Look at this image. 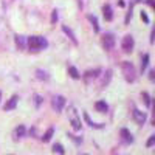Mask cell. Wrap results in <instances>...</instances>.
Returning a JSON list of instances; mask_svg holds the SVG:
<instances>
[{
	"label": "cell",
	"mask_w": 155,
	"mask_h": 155,
	"mask_svg": "<svg viewBox=\"0 0 155 155\" xmlns=\"http://www.w3.org/2000/svg\"><path fill=\"white\" fill-rule=\"evenodd\" d=\"M27 47L31 51H39V50H45L48 47V42L42 36H30L27 41Z\"/></svg>",
	"instance_id": "obj_1"
},
{
	"label": "cell",
	"mask_w": 155,
	"mask_h": 155,
	"mask_svg": "<svg viewBox=\"0 0 155 155\" xmlns=\"http://www.w3.org/2000/svg\"><path fill=\"white\" fill-rule=\"evenodd\" d=\"M121 68H123V74H124V79L127 82H134L137 79V71H135V67L132 62L129 61H124L121 64Z\"/></svg>",
	"instance_id": "obj_2"
},
{
	"label": "cell",
	"mask_w": 155,
	"mask_h": 155,
	"mask_svg": "<svg viewBox=\"0 0 155 155\" xmlns=\"http://www.w3.org/2000/svg\"><path fill=\"white\" fill-rule=\"evenodd\" d=\"M67 116H68V120H70V123H71V127L76 129V130H79L81 126H82V124H81V118H79V115H78V112H76V109H74L73 106L68 107Z\"/></svg>",
	"instance_id": "obj_3"
},
{
	"label": "cell",
	"mask_w": 155,
	"mask_h": 155,
	"mask_svg": "<svg viewBox=\"0 0 155 155\" xmlns=\"http://www.w3.org/2000/svg\"><path fill=\"white\" fill-rule=\"evenodd\" d=\"M101 44H102V47H104V50H107V51L112 50L115 47V36L112 33H106L101 39Z\"/></svg>",
	"instance_id": "obj_4"
},
{
	"label": "cell",
	"mask_w": 155,
	"mask_h": 155,
	"mask_svg": "<svg viewBox=\"0 0 155 155\" xmlns=\"http://www.w3.org/2000/svg\"><path fill=\"white\" fill-rule=\"evenodd\" d=\"M65 102H67L65 98L61 96V95H58V96H54L53 99H51V106H53V109H54L58 113H61V112L64 110V106H65Z\"/></svg>",
	"instance_id": "obj_5"
},
{
	"label": "cell",
	"mask_w": 155,
	"mask_h": 155,
	"mask_svg": "<svg viewBox=\"0 0 155 155\" xmlns=\"http://www.w3.org/2000/svg\"><path fill=\"white\" fill-rule=\"evenodd\" d=\"M134 45H135V42H134V37H132L130 34L124 36V39H123V44H121V47H123V50L126 51V53H130V51L134 50Z\"/></svg>",
	"instance_id": "obj_6"
},
{
	"label": "cell",
	"mask_w": 155,
	"mask_h": 155,
	"mask_svg": "<svg viewBox=\"0 0 155 155\" xmlns=\"http://www.w3.org/2000/svg\"><path fill=\"white\" fill-rule=\"evenodd\" d=\"M132 115H134V120H135L140 126H141V124H144V123H146V120H147L146 113H144V112H141V110H138V109H134Z\"/></svg>",
	"instance_id": "obj_7"
},
{
	"label": "cell",
	"mask_w": 155,
	"mask_h": 155,
	"mask_svg": "<svg viewBox=\"0 0 155 155\" xmlns=\"http://www.w3.org/2000/svg\"><path fill=\"white\" fill-rule=\"evenodd\" d=\"M25 135H27V127H25L23 124H19V126L14 129V132H12V138H14V140H20V138H23Z\"/></svg>",
	"instance_id": "obj_8"
},
{
	"label": "cell",
	"mask_w": 155,
	"mask_h": 155,
	"mask_svg": "<svg viewBox=\"0 0 155 155\" xmlns=\"http://www.w3.org/2000/svg\"><path fill=\"white\" fill-rule=\"evenodd\" d=\"M120 135H121V140L124 141L126 144H130V143H134V137H132V134L129 132V129H121L120 130Z\"/></svg>",
	"instance_id": "obj_9"
},
{
	"label": "cell",
	"mask_w": 155,
	"mask_h": 155,
	"mask_svg": "<svg viewBox=\"0 0 155 155\" xmlns=\"http://www.w3.org/2000/svg\"><path fill=\"white\" fill-rule=\"evenodd\" d=\"M17 101H19V96L17 95H14V96H11L9 99H8V102L5 104V110L6 112H9V110H12V109H16V106H17Z\"/></svg>",
	"instance_id": "obj_10"
},
{
	"label": "cell",
	"mask_w": 155,
	"mask_h": 155,
	"mask_svg": "<svg viewBox=\"0 0 155 155\" xmlns=\"http://www.w3.org/2000/svg\"><path fill=\"white\" fill-rule=\"evenodd\" d=\"M110 79H112V70H106V73L102 74L101 81H99V87H107Z\"/></svg>",
	"instance_id": "obj_11"
},
{
	"label": "cell",
	"mask_w": 155,
	"mask_h": 155,
	"mask_svg": "<svg viewBox=\"0 0 155 155\" xmlns=\"http://www.w3.org/2000/svg\"><path fill=\"white\" fill-rule=\"evenodd\" d=\"M98 74H101V70H99V68H95V70H87V71L84 73V81H85V82H88L90 79L96 78Z\"/></svg>",
	"instance_id": "obj_12"
},
{
	"label": "cell",
	"mask_w": 155,
	"mask_h": 155,
	"mask_svg": "<svg viewBox=\"0 0 155 155\" xmlns=\"http://www.w3.org/2000/svg\"><path fill=\"white\" fill-rule=\"evenodd\" d=\"M62 31H64V33H65V34H67V37L70 39V41H71L73 44H76V45H78V39H76V36H74V33L71 31V28H68V27H67V25H62Z\"/></svg>",
	"instance_id": "obj_13"
},
{
	"label": "cell",
	"mask_w": 155,
	"mask_h": 155,
	"mask_svg": "<svg viewBox=\"0 0 155 155\" xmlns=\"http://www.w3.org/2000/svg\"><path fill=\"white\" fill-rule=\"evenodd\" d=\"M84 120L87 121V124H88L90 127H93V129H102V127H104V124H102V123H93L92 118H90V115H88L87 112L84 113Z\"/></svg>",
	"instance_id": "obj_14"
},
{
	"label": "cell",
	"mask_w": 155,
	"mask_h": 155,
	"mask_svg": "<svg viewBox=\"0 0 155 155\" xmlns=\"http://www.w3.org/2000/svg\"><path fill=\"white\" fill-rule=\"evenodd\" d=\"M27 41H28V39L25 37V36L17 34V36H16V44H17V48H19V50H25V48H27Z\"/></svg>",
	"instance_id": "obj_15"
},
{
	"label": "cell",
	"mask_w": 155,
	"mask_h": 155,
	"mask_svg": "<svg viewBox=\"0 0 155 155\" xmlns=\"http://www.w3.org/2000/svg\"><path fill=\"white\" fill-rule=\"evenodd\" d=\"M95 109L101 113H107L109 112V106H107V102L106 101H98L96 104H95Z\"/></svg>",
	"instance_id": "obj_16"
},
{
	"label": "cell",
	"mask_w": 155,
	"mask_h": 155,
	"mask_svg": "<svg viewBox=\"0 0 155 155\" xmlns=\"http://www.w3.org/2000/svg\"><path fill=\"white\" fill-rule=\"evenodd\" d=\"M102 12H104V19L107 22H110L113 19V11H112L110 5H104V6H102Z\"/></svg>",
	"instance_id": "obj_17"
},
{
	"label": "cell",
	"mask_w": 155,
	"mask_h": 155,
	"mask_svg": "<svg viewBox=\"0 0 155 155\" xmlns=\"http://www.w3.org/2000/svg\"><path fill=\"white\" fill-rule=\"evenodd\" d=\"M36 76L39 78V79H42V81H48V79H50V74H48V71H45V70H37V71H36Z\"/></svg>",
	"instance_id": "obj_18"
},
{
	"label": "cell",
	"mask_w": 155,
	"mask_h": 155,
	"mask_svg": "<svg viewBox=\"0 0 155 155\" xmlns=\"http://www.w3.org/2000/svg\"><path fill=\"white\" fill-rule=\"evenodd\" d=\"M53 134H54V127H50L48 130L44 134V137H42V141H44V143L50 141V140H51V137H53Z\"/></svg>",
	"instance_id": "obj_19"
},
{
	"label": "cell",
	"mask_w": 155,
	"mask_h": 155,
	"mask_svg": "<svg viewBox=\"0 0 155 155\" xmlns=\"http://www.w3.org/2000/svg\"><path fill=\"white\" fill-rule=\"evenodd\" d=\"M68 74H70L71 79H79V78H81V74H79V71H78L76 67H70L68 68Z\"/></svg>",
	"instance_id": "obj_20"
},
{
	"label": "cell",
	"mask_w": 155,
	"mask_h": 155,
	"mask_svg": "<svg viewBox=\"0 0 155 155\" xmlns=\"http://www.w3.org/2000/svg\"><path fill=\"white\" fill-rule=\"evenodd\" d=\"M88 20L92 22V25H93V30H95V33H99V25H98V19H96L95 16H92V14H90V16H88Z\"/></svg>",
	"instance_id": "obj_21"
},
{
	"label": "cell",
	"mask_w": 155,
	"mask_h": 155,
	"mask_svg": "<svg viewBox=\"0 0 155 155\" xmlns=\"http://www.w3.org/2000/svg\"><path fill=\"white\" fill-rule=\"evenodd\" d=\"M147 64H149V54H143V58H141V71L147 68Z\"/></svg>",
	"instance_id": "obj_22"
},
{
	"label": "cell",
	"mask_w": 155,
	"mask_h": 155,
	"mask_svg": "<svg viewBox=\"0 0 155 155\" xmlns=\"http://www.w3.org/2000/svg\"><path fill=\"white\" fill-rule=\"evenodd\" d=\"M53 152H56L58 155H64V153H65V150H64V147H62L59 143L53 144Z\"/></svg>",
	"instance_id": "obj_23"
},
{
	"label": "cell",
	"mask_w": 155,
	"mask_h": 155,
	"mask_svg": "<svg viewBox=\"0 0 155 155\" xmlns=\"http://www.w3.org/2000/svg\"><path fill=\"white\" fill-rule=\"evenodd\" d=\"M141 96H143V99H144V104L149 107V106H150V102H152V101H150V98H149V95H147L146 92H143V93H141Z\"/></svg>",
	"instance_id": "obj_24"
},
{
	"label": "cell",
	"mask_w": 155,
	"mask_h": 155,
	"mask_svg": "<svg viewBox=\"0 0 155 155\" xmlns=\"http://www.w3.org/2000/svg\"><path fill=\"white\" fill-rule=\"evenodd\" d=\"M146 146H147V147H152V146H155V135H150V138L146 141Z\"/></svg>",
	"instance_id": "obj_25"
},
{
	"label": "cell",
	"mask_w": 155,
	"mask_h": 155,
	"mask_svg": "<svg viewBox=\"0 0 155 155\" xmlns=\"http://www.w3.org/2000/svg\"><path fill=\"white\" fill-rule=\"evenodd\" d=\"M56 22H58V9L51 12V23H56Z\"/></svg>",
	"instance_id": "obj_26"
},
{
	"label": "cell",
	"mask_w": 155,
	"mask_h": 155,
	"mask_svg": "<svg viewBox=\"0 0 155 155\" xmlns=\"http://www.w3.org/2000/svg\"><path fill=\"white\" fill-rule=\"evenodd\" d=\"M149 79H150L152 82H155V68H152V70L149 71Z\"/></svg>",
	"instance_id": "obj_27"
},
{
	"label": "cell",
	"mask_w": 155,
	"mask_h": 155,
	"mask_svg": "<svg viewBox=\"0 0 155 155\" xmlns=\"http://www.w3.org/2000/svg\"><path fill=\"white\" fill-rule=\"evenodd\" d=\"M141 19H143L144 23H149V17H147V14H146L144 11H141Z\"/></svg>",
	"instance_id": "obj_28"
},
{
	"label": "cell",
	"mask_w": 155,
	"mask_h": 155,
	"mask_svg": "<svg viewBox=\"0 0 155 155\" xmlns=\"http://www.w3.org/2000/svg\"><path fill=\"white\" fill-rule=\"evenodd\" d=\"M34 102H36V106H41L42 104V96H34Z\"/></svg>",
	"instance_id": "obj_29"
},
{
	"label": "cell",
	"mask_w": 155,
	"mask_h": 155,
	"mask_svg": "<svg viewBox=\"0 0 155 155\" xmlns=\"http://www.w3.org/2000/svg\"><path fill=\"white\" fill-rule=\"evenodd\" d=\"M155 42V25H153V28H152V33H150V44Z\"/></svg>",
	"instance_id": "obj_30"
},
{
	"label": "cell",
	"mask_w": 155,
	"mask_h": 155,
	"mask_svg": "<svg viewBox=\"0 0 155 155\" xmlns=\"http://www.w3.org/2000/svg\"><path fill=\"white\" fill-rule=\"evenodd\" d=\"M68 137H70V138H71L73 141H76V143H78V144H81V143H82V140H81V138H76V137H73L71 134H68Z\"/></svg>",
	"instance_id": "obj_31"
},
{
	"label": "cell",
	"mask_w": 155,
	"mask_h": 155,
	"mask_svg": "<svg viewBox=\"0 0 155 155\" xmlns=\"http://www.w3.org/2000/svg\"><path fill=\"white\" fill-rule=\"evenodd\" d=\"M146 3H147V5H149V6L153 9V11H155V0H146Z\"/></svg>",
	"instance_id": "obj_32"
},
{
	"label": "cell",
	"mask_w": 155,
	"mask_h": 155,
	"mask_svg": "<svg viewBox=\"0 0 155 155\" xmlns=\"http://www.w3.org/2000/svg\"><path fill=\"white\" fill-rule=\"evenodd\" d=\"M150 104H152V107H153V112H152V113H153V116H155V99L150 102Z\"/></svg>",
	"instance_id": "obj_33"
},
{
	"label": "cell",
	"mask_w": 155,
	"mask_h": 155,
	"mask_svg": "<svg viewBox=\"0 0 155 155\" xmlns=\"http://www.w3.org/2000/svg\"><path fill=\"white\" fill-rule=\"evenodd\" d=\"M0 99H2V92H0Z\"/></svg>",
	"instance_id": "obj_34"
},
{
	"label": "cell",
	"mask_w": 155,
	"mask_h": 155,
	"mask_svg": "<svg viewBox=\"0 0 155 155\" xmlns=\"http://www.w3.org/2000/svg\"><path fill=\"white\" fill-rule=\"evenodd\" d=\"M79 155H88V153H79Z\"/></svg>",
	"instance_id": "obj_35"
},
{
	"label": "cell",
	"mask_w": 155,
	"mask_h": 155,
	"mask_svg": "<svg viewBox=\"0 0 155 155\" xmlns=\"http://www.w3.org/2000/svg\"><path fill=\"white\" fill-rule=\"evenodd\" d=\"M153 126H155V118H153Z\"/></svg>",
	"instance_id": "obj_36"
}]
</instances>
